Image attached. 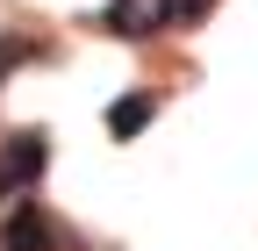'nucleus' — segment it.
Masks as SVG:
<instances>
[{
    "label": "nucleus",
    "instance_id": "7ed1b4c3",
    "mask_svg": "<svg viewBox=\"0 0 258 251\" xmlns=\"http://www.w3.org/2000/svg\"><path fill=\"white\" fill-rule=\"evenodd\" d=\"M57 244V230H50V215L36 208V201H15V215H8V230H0V251H50Z\"/></svg>",
    "mask_w": 258,
    "mask_h": 251
},
{
    "label": "nucleus",
    "instance_id": "0eeeda50",
    "mask_svg": "<svg viewBox=\"0 0 258 251\" xmlns=\"http://www.w3.org/2000/svg\"><path fill=\"white\" fill-rule=\"evenodd\" d=\"M0 194H8V179H0Z\"/></svg>",
    "mask_w": 258,
    "mask_h": 251
},
{
    "label": "nucleus",
    "instance_id": "f257e3e1",
    "mask_svg": "<svg viewBox=\"0 0 258 251\" xmlns=\"http://www.w3.org/2000/svg\"><path fill=\"white\" fill-rule=\"evenodd\" d=\"M101 29H108V36L144 43V36H158V29H172V0H108Z\"/></svg>",
    "mask_w": 258,
    "mask_h": 251
},
{
    "label": "nucleus",
    "instance_id": "20e7f679",
    "mask_svg": "<svg viewBox=\"0 0 258 251\" xmlns=\"http://www.w3.org/2000/svg\"><path fill=\"white\" fill-rule=\"evenodd\" d=\"M151 93H122V101H108V137H144L151 130Z\"/></svg>",
    "mask_w": 258,
    "mask_h": 251
},
{
    "label": "nucleus",
    "instance_id": "39448f33",
    "mask_svg": "<svg viewBox=\"0 0 258 251\" xmlns=\"http://www.w3.org/2000/svg\"><path fill=\"white\" fill-rule=\"evenodd\" d=\"M29 57H43L36 43H22V36H0V79H8L15 65H29Z\"/></svg>",
    "mask_w": 258,
    "mask_h": 251
},
{
    "label": "nucleus",
    "instance_id": "423d86ee",
    "mask_svg": "<svg viewBox=\"0 0 258 251\" xmlns=\"http://www.w3.org/2000/svg\"><path fill=\"white\" fill-rule=\"evenodd\" d=\"M215 15V0H172V22L179 29H194V22H208Z\"/></svg>",
    "mask_w": 258,
    "mask_h": 251
},
{
    "label": "nucleus",
    "instance_id": "f03ea898",
    "mask_svg": "<svg viewBox=\"0 0 258 251\" xmlns=\"http://www.w3.org/2000/svg\"><path fill=\"white\" fill-rule=\"evenodd\" d=\"M43 137L36 130H22V137H8V151H0V179H8V194H22V186H36V172H43Z\"/></svg>",
    "mask_w": 258,
    "mask_h": 251
}]
</instances>
